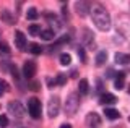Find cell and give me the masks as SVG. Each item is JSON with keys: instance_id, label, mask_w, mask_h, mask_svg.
Masks as SVG:
<instances>
[{"instance_id": "obj_1", "label": "cell", "mask_w": 130, "mask_h": 128, "mask_svg": "<svg viewBox=\"0 0 130 128\" xmlns=\"http://www.w3.org/2000/svg\"><path fill=\"white\" fill-rule=\"evenodd\" d=\"M91 15H93V21H94V25L99 31H107L111 28V16L106 11V8H103V7H94L91 10Z\"/></svg>"}, {"instance_id": "obj_2", "label": "cell", "mask_w": 130, "mask_h": 128, "mask_svg": "<svg viewBox=\"0 0 130 128\" xmlns=\"http://www.w3.org/2000/svg\"><path fill=\"white\" fill-rule=\"evenodd\" d=\"M41 110H42V105H41V101L36 97H31L28 101V112L32 118H41Z\"/></svg>"}, {"instance_id": "obj_3", "label": "cell", "mask_w": 130, "mask_h": 128, "mask_svg": "<svg viewBox=\"0 0 130 128\" xmlns=\"http://www.w3.org/2000/svg\"><path fill=\"white\" fill-rule=\"evenodd\" d=\"M59 110H60V97L59 96H52L47 104V115L51 118H55L59 115Z\"/></svg>"}, {"instance_id": "obj_4", "label": "cell", "mask_w": 130, "mask_h": 128, "mask_svg": "<svg viewBox=\"0 0 130 128\" xmlns=\"http://www.w3.org/2000/svg\"><path fill=\"white\" fill-rule=\"evenodd\" d=\"M78 109V99H76V94H70L68 99L65 101V112L68 115H73Z\"/></svg>"}, {"instance_id": "obj_5", "label": "cell", "mask_w": 130, "mask_h": 128, "mask_svg": "<svg viewBox=\"0 0 130 128\" xmlns=\"http://www.w3.org/2000/svg\"><path fill=\"white\" fill-rule=\"evenodd\" d=\"M8 112H10L13 117L21 118L23 115H24V107L18 101H15V102H10V104H8Z\"/></svg>"}, {"instance_id": "obj_6", "label": "cell", "mask_w": 130, "mask_h": 128, "mask_svg": "<svg viewBox=\"0 0 130 128\" xmlns=\"http://www.w3.org/2000/svg\"><path fill=\"white\" fill-rule=\"evenodd\" d=\"M36 70H38V67H36V62H32V60H28V62L23 65V76L28 78V79H31V78L36 75Z\"/></svg>"}, {"instance_id": "obj_7", "label": "cell", "mask_w": 130, "mask_h": 128, "mask_svg": "<svg viewBox=\"0 0 130 128\" xmlns=\"http://www.w3.org/2000/svg\"><path fill=\"white\" fill-rule=\"evenodd\" d=\"M86 125H88V128H99V125H101V117L96 114V112L88 114L86 115Z\"/></svg>"}, {"instance_id": "obj_8", "label": "cell", "mask_w": 130, "mask_h": 128, "mask_svg": "<svg viewBox=\"0 0 130 128\" xmlns=\"http://www.w3.org/2000/svg\"><path fill=\"white\" fill-rule=\"evenodd\" d=\"M15 44L20 50H24L26 49V36H24L21 31H16L15 33Z\"/></svg>"}, {"instance_id": "obj_9", "label": "cell", "mask_w": 130, "mask_h": 128, "mask_svg": "<svg viewBox=\"0 0 130 128\" xmlns=\"http://www.w3.org/2000/svg\"><path fill=\"white\" fill-rule=\"evenodd\" d=\"M91 3L89 2H76V11L81 15V16H85V15H88L89 11H91Z\"/></svg>"}, {"instance_id": "obj_10", "label": "cell", "mask_w": 130, "mask_h": 128, "mask_svg": "<svg viewBox=\"0 0 130 128\" xmlns=\"http://www.w3.org/2000/svg\"><path fill=\"white\" fill-rule=\"evenodd\" d=\"M125 86V73L124 71H117V76L114 79V88L116 89H124Z\"/></svg>"}, {"instance_id": "obj_11", "label": "cell", "mask_w": 130, "mask_h": 128, "mask_svg": "<svg viewBox=\"0 0 130 128\" xmlns=\"http://www.w3.org/2000/svg\"><path fill=\"white\" fill-rule=\"evenodd\" d=\"M117 102V97L111 93H104L103 96H101V104L103 105H112V104Z\"/></svg>"}, {"instance_id": "obj_12", "label": "cell", "mask_w": 130, "mask_h": 128, "mask_svg": "<svg viewBox=\"0 0 130 128\" xmlns=\"http://www.w3.org/2000/svg\"><path fill=\"white\" fill-rule=\"evenodd\" d=\"M116 62L120 63V65H130V55H125V54L117 52L116 54Z\"/></svg>"}, {"instance_id": "obj_13", "label": "cell", "mask_w": 130, "mask_h": 128, "mask_svg": "<svg viewBox=\"0 0 130 128\" xmlns=\"http://www.w3.org/2000/svg\"><path fill=\"white\" fill-rule=\"evenodd\" d=\"M104 115H106V117H107L109 120H117V118L120 117V114H119V112H117L116 109H112V107L106 109V110H104Z\"/></svg>"}, {"instance_id": "obj_14", "label": "cell", "mask_w": 130, "mask_h": 128, "mask_svg": "<svg viewBox=\"0 0 130 128\" xmlns=\"http://www.w3.org/2000/svg\"><path fill=\"white\" fill-rule=\"evenodd\" d=\"M78 91L81 96H86L89 91V84H88V79H80V84H78Z\"/></svg>"}, {"instance_id": "obj_15", "label": "cell", "mask_w": 130, "mask_h": 128, "mask_svg": "<svg viewBox=\"0 0 130 128\" xmlns=\"http://www.w3.org/2000/svg\"><path fill=\"white\" fill-rule=\"evenodd\" d=\"M106 58H107V54H106V50H101L99 54L96 55V67H103L106 63Z\"/></svg>"}, {"instance_id": "obj_16", "label": "cell", "mask_w": 130, "mask_h": 128, "mask_svg": "<svg viewBox=\"0 0 130 128\" xmlns=\"http://www.w3.org/2000/svg\"><path fill=\"white\" fill-rule=\"evenodd\" d=\"M41 37H42L44 41H52V39L55 37L54 29H44V31H41Z\"/></svg>"}, {"instance_id": "obj_17", "label": "cell", "mask_w": 130, "mask_h": 128, "mask_svg": "<svg viewBox=\"0 0 130 128\" xmlns=\"http://www.w3.org/2000/svg\"><path fill=\"white\" fill-rule=\"evenodd\" d=\"M0 18H2V19H3V21H5V23H8V25H13V23H15L13 16H11V15L8 13L7 10H3L2 13H0Z\"/></svg>"}, {"instance_id": "obj_18", "label": "cell", "mask_w": 130, "mask_h": 128, "mask_svg": "<svg viewBox=\"0 0 130 128\" xmlns=\"http://www.w3.org/2000/svg\"><path fill=\"white\" fill-rule=\"evenodd\" d=\"M60 63H62L63 67L70 65V63H72V57H70V54H60Z\"/></svg>"}, {"instance_id": "obj_19", "label": "cell", "mask_w": 130, "mask_h": 128, "mask_svg": "<svg viewBox=\"0 0 130 128\" xmlns=\"http://www.w3.org/2000/svg\"><path fill=\"white\" fill-rule=\"evenodd\" d=\"M65 83H67V76H65L63 73H59L55 78V84L57 86H65Z\"/></svg>"}, {"instance_id": "obj_20", "label": "cell", "mask_w": 130, "mask_h": 128, "mask_svg": "<svg viewBox=\"0 0 130 128\" xmlns=\"http://www.w3.org/2000/svg\"><path fill=\"white\" fill-rule=\"evenodd\" d=\"M38 16H39V13H38L36 8H29L26 11V18L28 19H38Z\"/></svg>"}, {"instance_id": "obj_21", "label": "cell", "mask_w": 130, "mask_h": 128, "mask_svg": "<svg viewBox=\"0 0 130 128\" xmlns=\"http://www.w3.org/2000/svg\"><path fill=\"white\" fill-rule=\"evenodd\" d=\"M29 52L32 55H39L41 52H42V49H41L39 44H31V46H29Z\"/></svg>"}, {"instance_id": "obj_22", "label": "cell", "mask_w": 130, "mask_h": 128, "mask_svg": "<svg viewBox=\"0 0 130 128\" xmlns=\"http://www.w3.org/2000/svg\"><path fill=\"white\" fill-rule=\"evenodd\" d=\"M29 34L31 36H39L41 34V26L39 25H31L29 26Z\"/></svg>"}, {"instance_id": "obj_23", "label": "cell", "mask_w": 130, "mask_h": 128, "mask_svg": "<svg viewBox=\"0 0 130 128\" xmlns=\"http://www.w3.org/2000/svg\"><path fill=\"white\" fill-rule=\"evenodd\" d=\"M8 126V117L7 115H0V128Z\"/></svg>"}, {"instance_id": "obj_24", "label": "cell", "mask_w": 130, "mask_h": 128, "mask_svg": "<svg viewBox=\"0 0 130 128\" xmlns=\"http://www.w3.org/2000/svg\"><path fill=\"white\" fill-rule=\"evenodd\" d=\"M78 55H80V58H81V63H86V54H85L83 47H78Z\"/></svg>"}, {"instance_id": "obj_25", "label": "cell", "mask_w": 130, "mask_h": 128, "mask_svg": "<svg viewBox=\"0 0 130 128\" xmlns=\"http://www.w3.org/2000/svg\"><path fill=\"white\" fill-rule=\"evenodd\" d=\"M0 52H3V54H10V47H8V44L0 42Z\"/></svg>"}, {"instance_id": "obj_26", "label": "cell", "mask_w": 130, "mask_h": 128, "mask_svg": "<svg viewBox=\"0 0 130 128\" xmlns=\"http://www.w3.org/2000/svg\"><path fill=\"white\" fill-rule=\"evenodd\" d=\"M39 88H41V86H39L38 81H31V83H29V89H31V91H39Z\"/></svg>"}, {"instance_id": "obj_27", "label": "cell", "mask_w": 130, "mask_h": 128, "mask_svg": "<svg viewBox=\"0 0 130 128\" xmlns=\"http://www.w3.org/2000/svg\"><path fill=\"white\" fill-rule=\"evenodd\" d=\"M5 91H8V84L5 81H0V96H2Z\"/></svg>"}, {"instance_id": "obj_28", "label": "cell", "mask_w": 130, "mask_h": 128, "mask_svg": "<svg viewBox=\"0 0 130 128\" xmlns=\"http://www.w3.org/2000/svg\"><path fill=\"white\" fill-rule=\"evenodd\" d=\"M60 128H72V125H68V123H63V125H60Z\"/></svg>"}, {"instance_id": "obj_29", "label": "cell", "mask_w": 130, "mask_h": 128, "mask_svg": "<svg viewBox=\"0 0 130 128\" xmlns=\"http://www.w3.org/2000/svg\"><path fill=\"white\" fill-rule=\"evenodd\" d=\"M128 93H130V88H128Z\"/></svg>"}, {"instance_id": "obj_30", "label": "cell", "mask_w": 130, "mask_h": 128, "mask_svg": "<svg viewBox=\"0 0 130 128\" xmlns=\"http://www.w3.org/2000/svg\"><path fill=\"white\" fill-rule=\"evenodd\" d=\"M128 122H130V117H128Z\"/></svg>"}]
</instances>
